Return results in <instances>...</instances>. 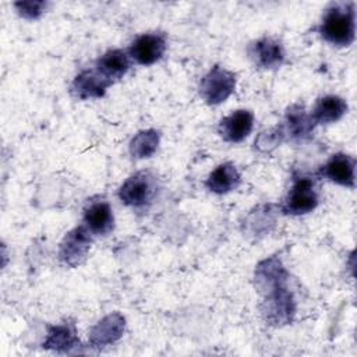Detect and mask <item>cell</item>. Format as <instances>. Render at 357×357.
<instances>
[{"instance_id":"cell-6","label":"cell","mask_w":357,"mask_h":357,"mask_svg":"<svg viewBox=\"0 0 357 357\" xmlns=\"http://www.w3.org/2000/svg\"><path fill=\"white\" fill-rule=\"evenodd\" d=\"M92 244V233L85 225H79L70 230L59 248V259L70 268L79 266L88 257Z\"/></svg>"},{"instance_id":"cell-10","label":"cell","mask_w":357,"mask_h":357,"mask_svg":"<svg viewBox=\"0 0 357 357\" xmlns=\"http://www.w3.org/2000/svg\"><path fill=\"white\" fill-rule=\"evenodd\" d=\"M254 113L248 109H238L219 121L218 132L223 141L238 144L251 134Z\"/></svg>"},{"instance_id":"cell-18","label":"cell","mask_w":357,"mask_h":357,"mask_svg":"<svg viewBox=\"0 0 357 357\" xmlns=\"http://www.w3.org/2000/svg\"><path fill=\"white\" fill-rule=\"evenodd\" d=\"M130 66V56L124 50L110 49L96 60L95 68L112 84H114L127 74Z\"/></svg>"},{"instance_id":"cell-19","label":"cell","mask_w":357,"mask_h":357,"mask_svg":"<svg viewBox=\"0 0 357 357\" xmlns=\"http://www.w3.org/2000/svg\"><path fill=\"white\" fill-rule=\"evenodd\" d=\"M347 112V103L337 95H325L319 98L311 113L315 124H331L339 121Z\"/></svg>"},{"instance_id":"cell-2","label":"cell","mask_w":357,"mask_h":357,"mask_svg":"<svg viewBox=\"0 0 357 357\" xmlns=\"http://www.w3.org/2000/svg\"><path fill=\"white\" fill-rule=\"evenodd\" d=\"M159 190L156 177L149 172H138L131 174L119 188V199L130 208H145L149 205Z\"/></svg>"},{"instance_id":"cell-8","label":"cell","mask_w":357,"mask_h":357,"mask_svg":"<svg viewBox=\"0 0 357 357\" xmlns=\"http://www.w3.org/2000/svg\"><path fill=\"white\" fill-rule=\"evenodd\" d=\"M248 57L251 61L264 70L279 68L284 63V47L276 38L264 36L251 42L247 47Z\"/></svg>"},{"instance_id":"cell-22","label":"cell","mask_w":357,"mask_h":357,"mask_svg":"<svg viewBox=\"0 0 357 357\" xmlns=\"http://www.w3.org/2000/svg\"><path fill=\"white\" fill-rule=\"evenodd\" d=\"M14 7L17 10V13L26 20H36L39 18L46 7H47V1H42V0H24V1H15Z\"/></svg>"},{"instance_id":"cell-4","label":"cell","mask_w":357,"mask_h":357,"mask_svg":"<svg viewBox=\"0 0 357 357\" xmlns=\"http://www.w3.org/2000/svg\"><path fill=\"white\" fill-rule=\"evenodd\" d=\"M319 202L315 181L308 176H294L291 187L282 204L284 215H307L312 212Z\"/></svg>"},{"instance_id":"cell-9","label":"cell","mask_w":357,"mask_h":357,"mask_svg":"<svg viewBox=\"0 0 357 357\" xmlns=\"http://www.w3.org/2000/svg\"><path fill=\"white\" fill-rule=\"evenodd\" d=\"M84 225L96 236H107L114 229V216L109 202L105 198L95 197L86 201L84 206Z\"/></svg>"},{"instance_id":"cell-20","label":"cell","mask_w":357,"mask_h":357,"mask_svg":"<svg viewBox=\"0 0 357 357\" xmlns=\"http://www.w3.org/2000/svg\"><path fill=\"white\" fill-rule=\"evenodd\" d=\"M160 142V132L153 128L138 131L130 141V153L135 159L151 158Z\"/></svg>"},{"instance_id":"cell-5","label":"cell","mask_w":357,"mask_h":357,"mask_svg":"<svg viewBox=\"0 0 357 357\" xmlns=\"http://www.w3.org/2000/svg\"><path fill=\"white\" fill-rule=\"evenodd\" d=\"M236 84V74L216 64L201 78L199 95L208 105H220L234 92Z\"/></svg>"},{"instance_id":"cell-12","label":"cell","mask_w":357,"mask_h":357,"mask_svg":"<svg viewBox=\"0 0 357 357\" xmlns=\"http://www.w3.org/2000/svg\"><path fill=\"white\" fill-rule=\"evenodd\" d=\"M110 85L112 82L106 77H103L96 68H91L84 70L75 75L71 82L70 92L74 98L79 100L99 99L105 96Z\"/></svg>"},{"instance_id":"cell-17","label":"cell","mask_w":357,"mask_h":357,"mask_svg":"<svg viewBox=\"0 0 357 357\" xmlns=\"http://www.w3.org/2000/svg\"><path fill=\"white\" fill-rule=\"evenodd\" d=\"M241 183V176L237 167L230 163L225 162L216 166L205 180L206 188L218 195L227 194L233 190H236Z\"/></svg>"},{"instance_id":"cell-15","label":"cell","mask_w":357,"mask_h":357,"mask_svg":"<svg viewBox=\"0 0 357 357\" xmlns=\"http://www.w3.org/2000/svg\"><path fill=\"white\" fill-rule=\"evenodd\" d=\"M81 346L77 336V328L71 322L49 325L42 347L57 353H71Z\"/></svg>"},{"instance_id":"cell-16","label":"cell","mask_w":357,"mask_h":357,"mask_svg":"<svg viewBox=\"0 0 357 357\" xmlns=\"http://www.w3.org/2000/svg\"><path fill=\"white\" fill-rule=\"evenodd\" d=\"M314 128L315 121L312 120L311 113H308L301 103H293L286 109L283 130L293 139L310 138Z\"/></svg>"},{"instance_id":"cell-7","label":"cell","mask_w":357,"mask_h":357,"mask_svg":"<svg viewBox=\"0 0 357 357\" xmlns=\"http://www.w3.org/2000/svg\"><path fill=\"white\" fill-rule=\"evenodd\" d=\"M167 47L166 36L160 32H148L137 36L128 47V56L141 66L159 61Z\"/></svg>"},{"instance_id":"cell-3","label":"cell","mask_w":357,"mask_h":357,"mask_svg":"<svg viewBox=\"0 0 357 357\" xmlns=\"http://www.w3.org/2000/svg\"><path fill=\"white\" fill-rule=\"evenodd\" d=\"M261 314L271 326H284L293 322L296 315V301L286 284L264 294Z\"/></svg>"},{"instance_id":"cell-11","label":"cell","mask_w":357,"mask_h":357,"mask_svg":"<svg viewBox=\"0 0 357 357\" xmlns=\"http://www.w3.org/2000/svg\"><path fill=\"white\" fill-rule=\"evenodd\" d=\"M126 331V318L120 312H112L96 322L89 331V344L93 349H103L117 342Z\"/></svg>"},{"instance_id":"cell-13","label":"cell","mask_w":357,"mask_h":357,"mask_svg":"<svg viewBox=\"0 0 357 357\" xmlns=\"http://www.w3.org/2000/svg\"><path fill=\"white\" fill-rule=\"evenodd\" d=\"M289 273L278 257H269L255 266L254 283L259 294H265L287 283Z\"/></svg>"},{"instance_id":"cell-1","label":"cell","mask_w":357,"mask_h":357,"mask_svg":"<svg viewBox=\"0 0 357 357\" xmlns=\"http://www.w3.org/2000/svg\"><path fill=\"white\" fill-rule=\"evenodd\" d=\"M318 32L324 40L333 46H350L356 38L354 3L331 4L322 15Z\"/></svg>"},{"instance_id":"cell-14","label":"cell","mask_w":357,"mask_h":357,"mask_svg":"<svg viewBox=\"0 0 357 357\" xmlns=\"http://www.w3.org/2000/svg\"><path fill=\"white\" fill-rule=\"evenodd\" d=\"M356 159L347 153H335L321 167V174L335 184L354 188L356 184Z\"/></svg>"},{"instance_id":"cell-21","label":"cell","mask_w":357,"mask_h":357,"mask_svg":"<svg viewBox=\"0 0 357 357\" xmlns=\"http://www.w3.org/2000/svg\"><path fill=\"white\" fill-rule=\"evenodd\" d=\"M284 135H286V132L283 130V126H278L271 130L262 131L258 135V138L255 139V146L261 152H269L282 144V141L284 139Z\"/></svg>"}]
</instances>
